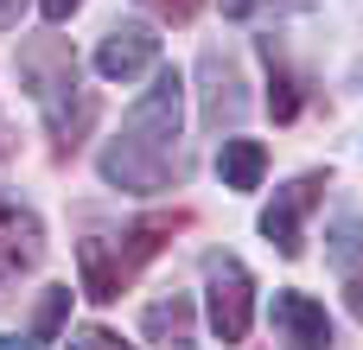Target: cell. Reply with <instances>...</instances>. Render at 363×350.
<instances>
[{"label":"cell","mask_w":363,"mask_h":350,"mask_svg":"<svg viewBox=\"0 0 363 350\" xmlns=\"http://www.w3.org/2000/svg\"><path fill=\"white\" fill-rule=\"evenodd\" d=\"M0 350H32V344H19V338H0Z\"/></svg>","instance_id":"obj_19"},{"label":"cell","mask_w":363,"mask_h":350,"mask_svg":"<svg viewBox=\"0 0 363 350\" xmlns=\"http://www.w3.org/2000/svg\"><path fill=\"white\" fill-rule=\"evenodd\" d=\"M191 223V210H160V217H140V223H128L121 236H83L77 242V268H83V293L96 300V306H108V300H121V287L172 242V230H185Z\"/></svg>","instance_id":"obj_2"},{"label":"cell","mask_w":363,"mask_h":350,"mask_svg":"<svg viewBox=\"0 0 363 350\" xmlns=\"http://www.w3.org/2000/svg\"><path fill=\"white\" fill-rule=\"evenodd\" d=\"M179 121H185V83L179 70H160L147 83V96L128 108L121 134L102 147V179L115 191H166L179 179Z\"/></svg>","instance_id":"obj_1"},{"label":"cell","mask_w":363,"mask_h":350,"mask_svg":"<svg viewBox=\"0 0 363 350\" xmlns=\"http://www.w3.org/2000/svg\"><path fill=\"white\" fill-rule=\"evenodd\" d=\"M38 249H45L38 217H32V210H19V204H0V293H6L19 274H32Z\"/></svg>","instance_id":"obj_7"},{"label":"cell","mask_w":363,"mask_h":350,"mask_svg":"<svg viewBox=\"0 0 363 350\" xmlns=\"http://www.w3.org/2000/svg\"><path fill=\"white\" fill-rule=\"evenodd\" d=\"M160 64V32H147V26H115L102 45H96V70L108 77V83H134V77H147Z\"/></svg>","instance_id":"obj_5"},{"label":"cell","mask_w":363,"mask_h":350,"mask_svg":"<svg viewBox=\"0 0 363 350\" xmlns=\"http://www.w3.org/2000/svg\"><path fill=\"white\" fill-rule=\"evenodd\" d=\"M19 6L26 0H0V26H19Z\"/></svg>","instance_id":"obj_18"},{"label":"cell","mask_w":363,"mask_h":350,"mask_svg":"<svg viewBox=\"0 0 363 350\" xmlns=\"http://www.w3.org/2000/svg\"><path fill=\"white\" fill-rule=\"evenodd\" d=\"M255 6H268V0H223V13H230V19H249ZM274 6H313V0H274Z\"/></svg>","instance_id":"obj_15"},{"label":"cell","mask_w":363,"mask_h":350,"mask_svg":"<svg viewBox=\"0 0 363 350\" xmlns=\"http://www.w3.org/2000/svg\"><path fill=\"white\" fill-rule=\"evenodd\" d=\"M140 332H147L160 350H198V344H191V300H185V293L153 300V306L140 312Z\"/></svg>","instance_id":"obj_9"},{"label":"cell","mask_w":363,"mask_h":350,"mask_svg":"<svg viewBox=\"0 0 363 350\" xmlns=\"http://www.w3.org/2000/svg\"><path fill=\"white\" fill-rule=\"evenodd\" d=\"M204 306H211V332L223 344H242L249 338V319H255V281L236 255H204Z\"/></svg>","instance_id":"obj_3"},{"label":"cell","mask_w":363,"mask_h":350,"mask_svg":"<svg viewBox=\"0 0 363 350\" xmlns=\"http://www.w3.org/2000/svg\"><path fill=\"white\" fill-rule=\"evenodd\" d=\"M268 319H274V338L287 350H332V319L306 293H274V312Z\"/></svg>","instance_id":"obj_6"},{"label":"cell","mask_w":363,"mask_h":350,"mask_svg":"<svg viewBox=\"0 0 363 350\" xmlns=\"http://www.w3.org/2000/svg\"><path fill=\"white\" fill-rule=\"evenodd\" d=\"M319 198H325V172H300L294 185L274 191V204L262 210V236L274 242V255L300 261V249H306V217H313Z\"/></svg>","instance_id":"obj_4"},{"label":"cell","mask_w":363,"mask_h":350,"mask_svg":"<svg viewBox=\"0 0 363 350\" xmlns=\"http://www.w3.org/2000/svg\"><path fill=\"white\" fill-rule=\"evenodd\" d=\"M64 312H70V287H51L38 300V319H32V338H57L64 332Z\"/></svg>","instance_id":"obj_13"},{"label":"cell","mask_w":363,"mask_h":350,"mask_svg":"<svg viewBox=\"0 0 363 350\" xmlns=\"http://www.w3.org/2000/svg\"><path fill=\"white\" fill-rule=\"evenodd\" d=\"M262 172H268V147H262V140H223V147H217V179H223L230 191H255Z\"/></svg>","instance_id":"obj_10"},{"label":"cell","mask_w":363,"mask_h":350,"mask_svg":"<svg viewBox=\"0 0 363 350\" xmlns=\"http://www.w3.org/2000/svg\"><path fill=\"white\" fill-rule=\"evenodd\" d=\"M325 255H332V268H338V281H345V306H351V319H363V217H345V223L332 230Z\"/></svg>","instance_id":"obj_8"},{"label":"cell","mask_w":363,"mask_h":350,"mask_svg":"<svg viewBox=\"0 0 363 350\" xmlns=\"http://www.w3.org/2000/svg\"><path fill=\"white\" fill-rule=\"evenodd\" d=\"M262 51H268V45H262ZM268 64H274V51H268ZM268 108H274V121H294V115H300V83H294L281 64H274V83H268Z\"/></svg>","instance_id":"obj_12"},{"label":"cell","mask_w":363,"mask_h":350,"mask_svg":"<svg viewBox=\"0 0 363 350\" xmlns=\"http://www.w3.org/2000/svg\"><path fill=\"white\" fill-rule=\"evenodd\" d=\"M204 77H211V89H204V115L223 128V121H242V89H236V70H230V57H204Z\"/></svg>","instance_id":"obj_11"},{"label":"cell","mask_w":363,"mask_h":350,"mask_svg":"<svg viewBox=\"0 0 363 350\" xmlns=\"http://www.w3.org/2000/svg\"><path fill=\"white\" fill-rule=\"evenodd\" d=\"M153 6H160V13H172V19H191V13H198V0H153Z\"/></svg>","instance_id":"obj_17"},{"label":"cell","mask_w":363,"mask_h":350,"mask_svg":"<svg viewBox=\"0 0 363 350\" xmlns=\"http://www.w3.org/2000/svg\"><path fill=\"white\" fill-rule=\"evenodd\" d=\"M70 350H134V344H121L108 325H83V332H70Z\"/></svg>","instance_id":"obj_14"},{"label":"cell","mask_w":363,"mask_h":350,"mask_svg":"<svg viewBox=\"0 0 363 350\" xmlns=\"http://www.w3.org/2000/svg\"><path fill=\"white\" fill-rule=\"evenodd\" d=\"M77 6H83V0H38V13H45V19H51V26H64V19H70V13H77Z\"/></svg>","instance_id":"obj_16"}]
</instances>
